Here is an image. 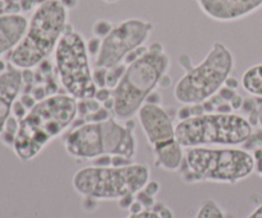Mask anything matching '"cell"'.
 Masks as SVG:
<instances>
[{
	"label": "cell",
	"instance_id": "1",
	"mask_svg": "<svg viewBox=\"0 0 262 218\" xmlns=\"http://www.w3.org/2000/svg\"><path fill=\"white\" fill-rule=\"evenodd\" d=\"M78 104L71 94H53L35 102L19 119L13 152L23 162L37 157L76 119Z\"/></svg>",
	"mask_w": 262,
	"mask_h": 218
},
{
	"label": "cell",
	"instance_id": "2",
	"mask_svg": "<svg viewBox=\"0 0 262 218\" xmlns=\"http://www.w3.org/2000/svg\"><path fill=\"white\" fill-rule=\"evenodd\" d=\"M137 53L112 89V110L119 122H128L138 114L170 68V58L160 42L143 46Z\"/></svg>",
	"mask_w": 262,
	"mask_h": 218
},
{
	"label": "cell",
	"instance_id": "3",
	"mask_svg": "<svg viewBox=\"0 0 262 218\" xmlns=\"http://www.w3.org/2000/svg\"><path fill=\"white\" fill-rule=\"evenodd\" d=\"M255 171V158L245 148H184L183 163L178 173L186 184L217 183L234 185Z\"/></svg>",
	"mask_w": 262,
	"mask_h": 218
},
{
	"label": "cell",
	"instance_id": "4",
	"mask_svg": "<svg viewBox=\"0 0 262 218\" xmlns=\"http://www.w3.org/2000/svg\"><path fill=\"white\" fill-rule=\"evenodd\" d=\"M68 8L49 0L33 9L22 40L9 54V63L22 70L40 65L54 54L68 27Z\"/></svg>",
	"mask_w": 262,
	"mask_h": 218
},
{
	"label": "cell",
	"instance_id": "5",
	"mask_svg": "<svg viewBox=\"0 0 262 218\" xmlns=\"http://www.w3.org/2000/svg\"><path fill=\"white\" fill-rule=\"evenodd\" d=\"M64 148L72 158L79 161H95L105 156L132 161L137 152V139L133 125L107 117L72 129L64 138Z\"/></svg>",
	"mask_w": 262,
	"mask_h": 218
},
{
	"label": "cell",
	"instance_id": "6",
	"mask_svg": "<svg viewBox=\"0 0 262 218\" xmlns=\"http://www.w3.org/2000/svg\"><path fill=\"white\" fill-rule=\"evenodd\" d=\"M150 181V167L146 163L92 165L77 171L72 179L73 189L91 201H122L136 197Z\"/></svg>",
	"mask_w": 262,
	"mask_h": 218
},
{
	"label": "cell",
	"instance_id": "7",
	"mask_svg": "<svg viewBox=\"0 0 262 218\" xmlns=\"http://www.w3.org/2000/svg\"><path fill=\"white\" fill-rule=\"evenodd\" d=\"M252 133L250 120L233 112H204L176 125L177 140L183 148L235 147L245 144Z\"/></svg>",
	"mask_w": 262,
	"mask_h": 218
},
{
	"label": "cell",
	"instance_id": "8",
	"mask_svg": "<svg viewBox=\"0 0 262 218\" xmlns=\"http://www.w3.org/2000/svg\"><path fill=\"white\" fill-rule=\"evenodd\" d=\"M234 69V55L223 42H215L204 60L189 65L177 82L174 97L182 105H199L217 93Z\"/></svg>",
	"mask_w": 262,
	"mask_h": 218
},
{
	"label": "cell",
	"instance_id": "9",
	"mask_svg": "<svg viewBox=\"0 0 262 218\" xmlns=\"http://www.w3.org/2000/svg\"><path fill=\"white\" fill-rule=\"evenodd\" d=\"M54 60L61 86L68 94L79 101L95 99L97 86L90 63L89 45L71 25L54 51Z\"/></svg>",
	"mask_w": 262,
	"mask_h": 218
},
{
	"label": "cell",
	"instance_id": "10",
	"mask_svg": "<svg viewBox=\"0 0 262 218\" xmlns=\"http://www.w3.org/2000/svg\"><path fill=\"white\" fill-rule=\"evenodd\" d=\"M152 31V23L141 18H128L113 26L112 31L101 38L95 68L109 70L123 64L130 54L145 46Z\"/></svg>",
	"mask_w": 262,
	"mask_h": 218
},
{
	"label": "cell",
	"instance_id": "11",
	"mask_svg": "<svg viewBox=\"0 0 262 218\" xmlns=\"http://www.w3.org/2000/svg\"><path fill=\"white\" fill-rule=\"evenodd\" d=\"M137 116L152 152L178 142L173 119L159 104L146 102L140 109Z\"/></svg>",
	"mask_w": 262,
	"mask_h": 218
},
{
	"label": "cell",
	"instance_id": "12",
	"mask_svg": "<svg viewBox=\"0 0 262 218\" xmlns=\"http://www.w3.org/2000/svg\"><path fill=\"white\" fill-rule=\"evenodd\" d=\"M196 3L206 17L220 23L243 19L262 8V0H196Z\"/></svg>",
	"mask_w": 262,
	"mask_h": 218
},
{
	"label": "cell",
	"instance_id": "13",
	"mask_svg": "<svg viewBox=\"0 0 262 218\" xmlns=\"http://www.w3.org/2000/svg\"><path fill=\"white\" fill-rule=\"evenodd\" d=\"M25 82L22 69L8 64L0 71V137L12 117L13 109Z\"/></svg>",
	"mask_w": 262,
	"mask_h": 218
},
{
	"label": "cell",
	"instance_id": "14",
	"mask_svg": "<svg viewBox=\"0 0 262 218\" xmlns=\"http://www.w3.org/2000/svg\"><path fill=\"white\" fill-rule=\"evenodd\" d=\"M27 25L28 18L20 13L0 14V58L12 53L13 49L19 43Z\"/></svg>",
	"mask_w": 262,
	"mask_h": 218
},
{
	"label": "cell",
	"instance_id": "15",
	"mask_svg": "<svg viewBox=\"0 0 262 218\" xmlns=\"http://www.w3.org/2000/svg\"><path fill=\"white\" fill-rule=\"evenodd\" d=\"M184 148L178 142L171 143L166 147L160 148L158 151H154V157H155V166L161 170L176 173L179 171L184 157Z\"/></svg>",
	"mask_w": 262,
	"mask_h": 218
},
{
	"label": "cell",
	"instance_id": "16",
	"mask_svg": "<svg viewBox=\"0 0 262 218\" xmlns=\"http://www.w3.org/2000/svg\"><path fill=\"white\" fill-rule=\"evenodd\" d=\"M241 84L246 92L262 99V63L250 66L243 73Z\"/></svg>",
	"mask_w": 262,
	"mask_h": 218
},
{
	"label": "cell",
	"instance_id": "17",
	"mask_svg": "<svg viewBox=\"0 0 262 218\" xmlns=\"http://www.w3.org/2000/svg\"><path fill=\"white\" fill-rule=\"evenodd\" d=\"M194 218H225V214L216 202L212 199H206L200 206Z\"/></svg>",
	"mask_w": 262,
	"mask_h": 218
},
{
	"label": "cell",
	"instance_id": "18",
	"mask_svg": "<svg viewBox=\"0 0 262 218\" xmlns=\"http://www.w3.org/2000/svg\"><path fill=\"white\" fill-rule=\"evenodd\" d=\"M113 23H110L109 20L106 19H99L95 22L94 25V28H92V31H94V35L96 36V37L99 38H104L105 36L107 35V33L112 31L113 28Z\"/></svg>",
	"mask_w": 262,
	"mask_h": 218
},
{
	"label": "cell",
	"instance_id": "19",
	"mask_svg": "<svg viewBox=\"0 0 262 218\" xmlns=\"http://www.w3.org/2000/svg\"><path fill=\"white\" fill-rule=\"evenodd\" d=\"M45 2H49V0H20V9L22 12H30Z\"/></svg>",
	"mask_w": 262,
	"mask_h": 218
},
{
	"label": "cell",
	"instance_id": "20",
	"mask_svg": "<svg viewBox=\"0 0 262 218\" xmlns=\"http://www.w3.org/2000/svg\"><path fill=\"white\" fill-rule=\"evenodd\" d=\"M252 155L253 158H255V171L262 178V146L256 148Z\"/></svg>",
	"mask_w": 262,
	"mask_h": 218
},
{
	"label": "cell",
	"instance_id": "21",
	"mask_svg": "<svg viewBox=\"0 0 262 218\" xmlns=\"http://www.w3.org/2000/svg\"><path fill=\"white\" fill-rule=\"evenodd\" d=\"M127 218H161L152 209H142L140 212H135V213H130Z\"/></svg>",
	"mask_w": 262,
	"mask_h": 218
},
{
	"label": "cell",
	"instance_id": "22",
	"mask_svg": "<svg viewBox=\"0 0 262 218\" xmlns=\"http://www.w3.org/2000/svg\"><path fill=\"white\" fill-rule=\"evenodd\" d=\"M152 211H155L161 218H173V212H171L168 207H165L161 203H155Z\"/></svg>",
	"mask_w": 262,
	"mask_h": 218
},
{
	"label": "cell",
	"instance_id": "23",
	"mask_svg": "<svg viewBox=\"0 0 262 218\" xmlns=\"http://www.w3.org/2000/svg\"><path fill=\"white\" fill-rule=\"evenodd\" d=\"M159 189H160L159 183H156V181H148V183L146 184L145 188H143V191H145V193H147L148 196L154 197L156 193H158Z\"/></svg>",
	"mask_w": 262,
	"mask_h": 218
},
{
	"label": "cell",
	"instance_id": "24",
	"mask_svg": "<svg viewBox=\"0 0 262 218\" xmlns=\"http://www.w3.org/2000/svg\"><path fill=\"white\" fill-rule=\"evenodd\" d=\"M230 106H232L233 110H238L245 105V101H243V97L239 96L238 93H235V96L230 100Z\"/></svg>",
	"mask_w": 262,
	"mask_h": 218
},
{
	"label": "cell",
	"instance_id": "25",
	"mask_svg": "<svg viewBox=\"0 0 262 218\" xmlns=\"http://www.w3.org/2000/svg\"><path fill=\"white\" fill-rule=\"evenodd\" d=\"M247 218H262V204L255 209Z\"/></svg>",
	"mask_w": 262,
	"mask_h": 218
},
{
	"label": "cell",
	"instance_id": "26",
	"mask_svg": "<svg viewBox=\"0 0 262 218\" xmlns=\"http://www.w3.org/2000/svg\"><path fill=\"white\" fill-rule=\"evenodd\" d=\"M257 123L261 125V128H262V104L257 107Z\"/></svg>",
	"mask_w": 262,
	"mask_h": 218
},
{
	"label": "cell",
	"instance_id": "27",
	"mask_svg": "<svg viewBox=\"0 0 262 218\" xmlns=\"http://www.w3.org/2000/svg\"><path fill=\"white\" fill-rule=\"evenodd\" d=\"M105 2H107V3H114V2H117V0H105Z\"/></svg>",
	"mask_w": 262,
	"mask_h": 218
}]
</instances>
